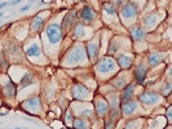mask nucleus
<instances>
[{
    "label": "nucleus",
    "mask_w": 172,
    "mask_h": 129,
    "mask_svg": "<svg viewBox=\"0 0 172 129\" xmlns=\"http://www.w3.org/2000/svg\"><path fill=\"white\" fill-rule=\"evenodd\" d=\"M47 36L49 41H51L52 44H56L58 41L61 40L62 38V29L60 25L57 24H51L48 27H47Z\"/></svg>",
    "instance_id": "1"
},
{
    "label": "nucleus",
    "mask_w": 172,
    "mask_h": 129,
    "mask_svg": "<svg viewBox=\"0 0 172 129\" xmlns=\"http://www.w3.org/2000/svg\"><path fill=\"white\" fill-rule=\"evenodd\" d=\"M84 57V50L81 47H75L74 49L70 52V54L66 57V62L71 64V63H76V62H80Z\"/></svg>",
    "instance_id": "2"
},
{
    "label": "nucleus",
    "mask_w": 172,
    "mask_h": 129,
    "mask_svg": "<svg viewBox=\"0 0 172 129\" xmlns=\"http://www.w3.org/2000/svg\"><path fill=\"white\" fill-rule=\"evenodd\" d=\"M140 101L146 106L155 105L157 102H159V96L157 93H154V92H145L144 94L140 96Z\"/></svg>",
    "instance_id": "3"
},
{
    "label": "nucleus",
    "mask_w": 172,
    "mask_h": 129,
    "mask_svg": "<svg viewBox=\"0 0 172 129\" xmlns=\"http://www.w3.org/2000/svg\"><path fill=\"white\" fill-rule=\"evenodd\" d=\"M114 61H113L111 58H104L101 59L97 64H96V70L98 72H109V71H111L113 68H114Z\"/></svg>",
    "instance_id": "4"
},
{
    "label": "nucleus",
    "mask_w": 172,
    "mask_h": 129,
    "mask_svg": "<svg viewBox=\"0 0 172 129\" xmlns=\"http://www.w3.org/2000/svg\"><path fill=\"white\" fill-rule=\"evenodd\" d=\"M72 96H74L76 99H81V98H84V97L88 96V89L85 88L84 85L78 84L72 88Z\"/></svg>",
    "instance_id": "5"
},
{
    "label": "nucleus",
    "mask_w": 172,
    "mask_h": 129,
    "mask_svg": "<svg viewBox=\"0 0 172 129\" xmlns=\"http://www.w3.org/2000/svg\"><path fill=\"white\" fill-rule=\"evenodd\" d=\"M94 11L91 7H84L83 9L80 11V13H79V17L81 18L83 21H87V22H91L94 18Z\"/></svg>",
    "instance_id": "6"
},
{
    "label": "nucleus",
    "mask_w": 172,
    "mask_h": 129,
    "mask_svg": "<svg viewBox=\"0 0 172 129\" xmlns=\"http://www.w3.org/2000/svg\"><path fill=\"white\" fill-rule=\"evenodd\" d=\"M136 13H137V9L133 4H126L122 9V16L123 18H133L136 16Z\"/></svg>",
    "instance_id": "7"
},
{
    "label": "nucleus",
    "mask_w": 172,
    "mask_h": 129,
    "mask_svg": "<svg viewBox=\"0 0 172 129\" xmlns=\"http://www.w3.org/2000/svg\"><path fill=\"white\" fill-rule=\"evenodd\" d=\"M145 74H146V66L145 64H137L135 68V75H136V79H137V83H141L145 79Z\"/></svg>",
    "instance_id": "8"
},
{
    "label": "nucleus",
    "mask_w": 172,
    "mask_h": 129,
    "mask_svg": "<svg viewBox=\"0 0 172 129\" xmlns=\"http://www.w3.org/2000/svg\"><path fill=\"white\" fill-rule=\"evenodd\" d=\"M122 110H123V112L127 114V115H129V114H132L135 110H136V102L132 99H128V101H124V103H123V107H122Z\"/></svg>",
    "instance_id": "9"
},
{
    "label": "nucleus",
    "mask_w": 172,
    "mask_h": 129,
    "mask_svg": "<svg viewBox=\"0 0 172 129\" xmlns=\"http://www.w3.org/2000/svg\"><path fill=\"white\" fill-rule=\"evenodd\" d=\"M118 63H119L120 67H123V68H129L131 64H132V58L126 56V54H122V56L118 58Z\"/></svg>",
    "instance_id": "10"
},
{
    "label": "nucleus",
    "mask_w": 172,
    "mask_h": 129,
    "mask_svg": "<svg viewBox=\"0 0 172 129\" xmlns=\"http://www.w3.org/2000/svg\"><path fill=\"white\" fill-rule=\"evenodd\" d=\"M33 81H34L33 75H31V74H25L24 77H22L21 81H20V88L21 89L26 88V87H29V85L33 84Z\"/></svg>",
    "instance_id": "11"
},
{
    "label": "nucleus",
    "mask_w": 172,
    "mask_h": 129,
    "mask_svg": "<svg viewBox=\"0 0 172 129\" xmlns=\"http://www.w3.org/2000/svg\"><path fill=\"white\" fill-rule=\"evenodd\" d=\"M162 61H163V54L162 53H153V54H150V57H149V63H150V66H157V64H159Z\"/></svg>",
    "instance_id": "12"
},
{
    "label": "nucleus",
    "mask_w": 172,
    "mask_h": 129,
    "mask_svg": "<svg viewBox=\"0 0 172 129\" xmlns=\"http://www.w3.org/2000/svg\"><path fill=\"white\" fill-rule=\"evenodd\" d=\"M131 35H132L133 40H140L145 36V31L142 29H140V27H133V29L131 30Z\"/></svg>",
    "instance_id": "13"
},
{
    "label": "nucleus",
    "mask_w": 172,
    "mask_h": 129,
    "mask_svg": "<svg viewBox=\"0 0 172 129\" xmlns=\"http://www.w3.org/2000/svg\"><path fill=\"white\" fill-rule=\"evenodd\" d=\"M4 94L7 97H13L16 94V85L12 81H9L7 85H4Z\"/></svg>",
    "instance_id": "14"
},
{
    "label": "nucleus",
    "mask_w": 172,
    "mask_h": 129,
    "mask_svg": "<svg viewBox=\"0 0 172 129\" xmlns=\"http://www.w3.org/2000/svg\"><path fill=\"white\" fill-rule=\"evenodd\" d=\"M38 106H40V99L38 98V97H34V98H30V99H27L26 102L24 103V107L25 109H35V107H38Z\"/></svg>",
    "instance_id": "15"
},
{
    "label": "nucleus",
    "mask_w": 172,
    "mask_h": 129,
    "mask_svg": "<svg viewBox=\"0 0 172 129\" xmlns=\"http://www.w3.org/2000/svg\"><path fill=\"white\" fill-rule=\"evenodd\" d=\"M43 22L44 20L42 17H35L33 22H31V30L33 31H39L40 29H42V26H43Z\"/></svg>",
    "instance_id": "16"
},
{
    "label": "nucleus",
    "mask_w": 172,
    "mask_h": 129,
    "mask_svg": "<svg viewBox=\"0 0 172 129\" xmlns=\"http://www.w3.org/2000/svg\"><path fill=\"white\" fill-rule=\"evenodd\" d=\"M133 88H135V87L132 84L127 85L126 88H124V90H123V94H122V99H123V101H128L131 98V96H132V93H133Z\"/></svg>",
    "instance_id": "17"
},
{
    "label": "nucleus",
    "mask_w": 172,
    "mask_h": 129,
    "mask_svg": "<svg viewBox=\"0 0 172 129\" xmlns=\"http://www.w3.org/2000/svg\"><path fill=\"white\" fill-rule=\"evenodd\" d=\"M88 54H89V58L93 59L94 57L97 56V52H98V45L94 44V43H89L88 44Z\"/></svg>",
    "instance_id": "18"
},
{
    "label": "nucleus",
    "mask_w": 172,
    "mask_h": 129,
    "mask_svg": "<svg viewBox=\"0 0 172 129\" xmlns=\"http://www.w3.org/2000/svg\"><path fill=\"white\" fill-rule=\"evenodd\" d=\"M26 54L27 56H33V57H38L39 54H40V48H39V45H31V47L26 50Z\"/></svg>",
    "instance_id": "19"
},
{
    "label": "nucleus",
    "mask_w": 172,
    "mask_h": 129,
    "mask_svg": "<svg viewBox=\"0 0 172 129\" xmlns=\"http://www.w3.org/2000/svg\"><path fill=\"white\" fill-rule=\"evenodd\" d=\"M96 110H97V114L100 115V116H102V115H105L106 111H107V105L104 102V101H100V102L97 103V106H96Z\"/></svg>",
    "instance_id": "20"
},
{
    "label": "nucleus",
    "mask_w": 172,
    "mask_h": 129,
    "mask_svg": "<svg viewBox=\"0 0 172 129\" xmlns=\"http://www.w3.org/2000/svg\"><path fill=\"white\" fill-rule=\"evenodd\" d=\"M155 21H157L155 14H148L144 18V25L146 27H150V26H153L154 24H155Z\"/></svg>",
    "instance_id": "21"
},
{
    "label": "nucleus",
    "mask_w": 172,
    "mask_h": 129,
    "mask_svg": "<svg viewBox=\"0 0 172 129\" xmlns=\"http://www.w3.org/2000/svg\"><path fill=\"white\" fill-rule=\"evenodd\" d=\"M74 128L75 129H88V124L83 121L81 119H75L74 120Z\"/></svg>",
    "instance_id": "22"
},
{
    "label": "nucleus",
    "mask_w": 172,
    "mask_h": 129,
    "mask_svg": "<svg viewBox=\"0 0 172 129\" xmlns=\"http://www.w3.org/2000/svg\"><path fill=\"white\" fill-rule=\"evenodd\" d=\"M74 20H75V14H74V12H70L69 14L66 16V18L63 20V25H65L66 27H69L72 22H74Z\"/></svg>",
    "instance_id": "23"
},
{
    "label": "nucleus",
    "mask_w": 172,
    "mask_h": 129,
    "mask_svg": "<svg viewBox=\"0 0 172 129\" xmlns=\"http://www.w3.org/2000/svg\"><path fill=\"white\" fill-rule=\"evenodd\" d=\"M172 90V84H166L164 87L162 88V94L163 96H168Z\"/></svg>",
    "instance_id": "24"
},
{
    "label": "nucleus",
    "mask_w": 172,
    "mask_h": 129,
    "mask_svg": "<svg viewBox=\"0 0 172 129\" xmlns=\"http://www.w3.org/2000/svg\"><path fill=\"white\" fill-rule=\"evenodd\" d=\"M83 32H84V27H83V25H78V26L75 27V31H74L75 36H81V35H83Z\"/></svg>",
    "instance_id": "25"
},
{
    "label": "nucleus",
    "mask_w": 172,
    "mask_h": 129,
    "mask_svg": "<svg viewBox=\"0 0 172 129\" xmlns=\"http://www.w3.org/2000/svg\"><path fill=\"white\" fill-rule=\"evenodd\" d=\"M104 9H105V11L109 13V14H111V16H113V14H115V8H114V7H111L110 4H106V5L104 7Z\"/></svg>",
    "instance_id": "26"
},
{
    "label": "nucleus",
    "mask_w": 172,
    "mask_h": 129,
    "mask_svg": "<svg viewBox=\"0 0 172 129\" xmlns=\"http://www.w3.org/2000/svg\"><path fill=\"white\" fill-rule=\"evenodd\" d=\"M110 101H111V107H114V109H116V106H118V103H119V101H118V98H116V96H114V97H110Z\"/></svg>",
    "instance_id": "27"
},
{
    "label": "nucleus",
    "mask_w": 172,
    "mask_h": 129,
    "mask_svg": "<svg viewBox=\"0 0 172 129\" xmlns=\"http://www.w3.org/2000/svg\"><path fill=\"white\" fill-rule=\"evenodd\" d=\"M92 115V110H85V111H81V116H89Z\"/></svg>",
    "instance_id": "28"
},
{
    "label": "nucleus",
    "mask_w": 172,
    "mask_h": 129,
    "mask_svg": "<svg viewBox=\"0 0 172 129\" xmlns=\"http://www.w3.org/2000/svg\"><path fill=\"white\" fill-rule=\"evenodd\" d=\"M167 119H168V121H172V107L168 110V114H167Z\"/></svg>",
    "instance_id": "29"
},
{
    "label": "nucleus",
    "mask_w": 172,
    "mask_h": 129,
    "mask_svg": "<svg viewBox=\"0 0 172 129\" xmlns=\"http://www.w3.org/2000/svg\"><path fill=\"white\" fill-rule=\"evenodd\" d=\"M21 2H22V0H12L11 4H12V5H17V4H18V3H21Z\"/></svg>",
    "instance_id": "30"
},
{
    "label": "nucleus",
    "mask_w": 172,
    "mask_h": 129,
    "mask_svg": "<svg viewBox=\"0 0 172 129\" xmlns=\"http://www.w3.org/2000/svg\"><path fill=\"white\" fill-rule=\"evenodd\" d=\"M30 7H31V4H29V5H26V7H24V8H22V9H21V12H26V11H27V9H30Z\"/></svg>",
    "instance_id": "31"
},
{
    "label": "nucleus",
    "mask_w": 172,
    "mask_h": 129,
    "mask_svg": "<svg viewBox=\"0 0 172 129\" xmlns=\"http://www.w3.org/2000/svg\"><path fill=\"white\" fill-rule=\"evenodd\" d=\"M66 120H67V121H70V120H71V115H70V112H67V115H66Z\"/></svg>",
    "instance_id": "32"
},
{
    "label": "nucleus",
    "mask_w": 172,
    "mask_h": 129,
    "mask_svg": "<svg viewBox=\"0 0 172 129\" xmlns=\"http://www.w3.org/2000/svg\"><path fill=\"white\" fill-rule=\"evenodd\" d=\"M14 129H21V128H14Z\"/></svg>",
    "instance_id": "33"
},
{
    "label": "nucleus",
    "mask_w": 172,
    "mask_h": 129,
    "mask_svg": "<svg viewBox=\"0 0 172 129\" xmlns=\"http://www.w3.org/2000/svg\"><path fill=\"white\" fill-rule=\"evenodd\" d=\"M33 2H34V0H31V3H33Z\"/></svg>",
    "instance_id": "34"
}]
</instances>
